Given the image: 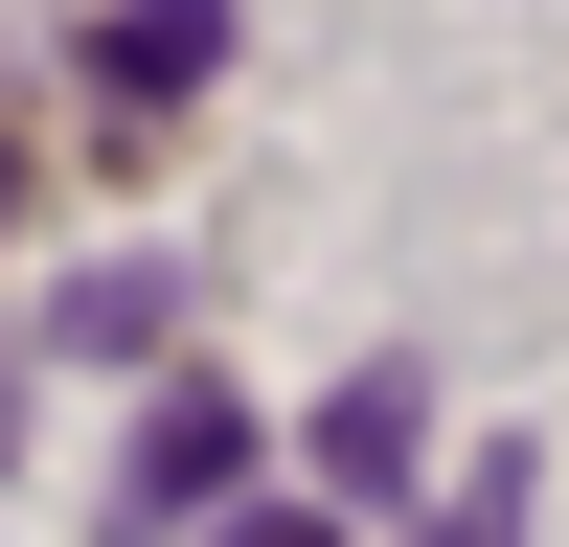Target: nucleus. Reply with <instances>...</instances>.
I'll use <instances>...</instances> for the list:
<instances>
[{"mask_svg": "<svg viewBox=\"0 0 569 547\" xmlns=\"http://www.w3.org/2000/svg\"><path fill=\"white\" fill-rule=\"evenodd\" d=\"M228 501H251V388H160L137 456H114V547H182V525H228Z\"/></svg>", "mask_w": 569, "mask_h": 547, "instance_id": "obj_1", "label": "nucleus"}, {"mask_svg": "<svg viewBox=\"0 0 569 547\" xmlns=\"http://www.w3.org/2000/svg\"><path fill=\"white\" fill-rule=\"evenodd\" d=\"M410 479H433V365L319 388V501H410Z\"/></svg>", "mask_w": 569, "mask_h": 547, "instance_id": "obj_2", "label": "nucleus"}, {"mask_svg": "<svg viewBox=\"0 0 569 547\" xmlns=\"http://www.w3.org/2000/svg\"><path fill=\"white\" fill-rule=\"evenodd\" d=\"M160 342H182V251H91L46 297V365H160Z\"/></svg>", "mask_w": 569, "mask_h": 547, "instance_id": "obj_3", "label": "nucleus"}, {"mask_svg": "<svg viewBox=\"0 0 569 547\" xmlns=\"http://www.w3.org/2000/svg\"><path fill=\"white\" fill-rule=\"evenodd\" d=\"M206 69H228V0H114L91 23V91H137V115H182Z\"/></svg>", "mask_w": 569, "mask_h": 547, "instance_id": "obj_4", "label": "nucleus"}, {"mask_svg": "<svg viewBox=\"0 0 569 547\" xmlns=\"http://www.w3.org/2000/svg\"><path fill=\"white\" fill-rule=\"evenodd\" d=\"M525 525H547V456L501 434V456H456V501H433V525H410V547H525Z\"/></svg>", "mask_w": 569, "mask_h": 547, "instance_id": "obj_5", "label": "nucleus"}, {"mask_svg": "<svg viewBox=\"0 0 569 547\" xmlns=\"http://www.w3.org/2000/svg\"><path fill=\"white\" fill-rule=\"evenodd\" d=\"M228 547H342V501H228Z\"/></svg>", "mask_w": 569, "mask_h": 547, "instance_id": "obj_6", "label": "nucleus"}, {"mask_svg": "<svg viewBox=\"0 0 569 547\" xmlns=\"http://www.w3.org/2000/svg\"><path fill=\"white\" fill-rule=\"evenodd\" d=\"M0 228H23V137H0Z\"/></svg>", "mask_w": 569, "mask_h": 547, "instance_id": "obj_7", "label": "nucleus"}, {"mask_svg": "<svg viewBox=\"0 0 569 547\" xmlns=\"http://www.w3.org/2000/svg\"><path fill=\"white\" fill-rule=\"evenodd\" d=\"M0 456H23V365H0Z\"/></svg>", "mask_w": 569, "mask_h": 547, "instance_id": "obj_8", "label": "nucleus"}]
</instances>
